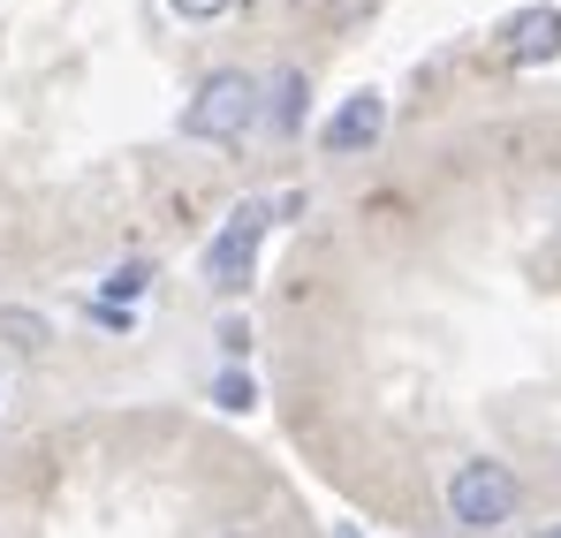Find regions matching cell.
<instances>
[{"label": "cell", "instance_id": "cell-1", "mask_svg": "<svg viewBox=\"0 0 561 538\" xmlns=\"http://www.w3.org/2000/svg\"><path fill=\"white\" fill-rule=\"evenodd\" d=\"M266 122V84L251 69H213L197 99L183 106V137L190 145H243Z\"/></svg>", "mask_w": 561, "mask_h": 538}, {"label": "cell", "instance_id": "cell-2", "mask_svg": "<svg viewBox=\"0 0 561 538\" xmlns=\"http://www.w3.org/2000/svg\"><path fill=\"white\" fill-rule=\"evenodd\" d=\"M516 501H524V485L493 455H470V462L448 470V516H456V531H501V524H516Z\"/></svg>", "mask_w": 561, "mask_h": 538}, {"label": "cell", "instance_id": "cell-3", "mask_svg": "<svg viewBox=\"0 0 561 538\" xmlns=\"http://www.w3.org/2000/svg\"><path fill=\"white\" fill-rule=\"evenodd\" d=\"M266 228H274V205L266 197H243L228 220H220V236L205 243V288H220V296H236L251 266H259V243H266Z\"/></svg>", "mask_w": 561, "mask_h": 538}, {"label": "cell", "instance_id": "cell-4", "mask_svg": "<svg viewBox=\"0 0 561 538\" xmlns=\"http://www.w3.org/2000/svg\"><path fill=\"white\" fill-rule=\"evenodd\" d=\"M379 137H387V99L379 91H350L327 122H319V145L334 152V160H357V152H373Z\"/></svg>", "mask_w": 561, "mask_h": 538}, {"label": "cell", "instance_id": "cell-5", "mask_svg": "<svg viewBox=\"0 0 561 538\" xmlns=\"http://www.w3.org/2000/svg\"><path fill=\"white\" fill-rule=\"evenodd\" d=\"M501 46H508V61H524V69L554 61L561 54V8H516V15L501 23Z\"/></svg>", "mask_w": 561, "mask_h": 538}, {"label": "cell", "instance_id": "cell-6", "mask_svg": "<svg viewBox=\"0 0 561 538\" xmlns=\"http://www.w3.org/2000/svg\"><path fill=\"white\" fill-rule=\"evenodd\" d=\"M266 122H274L280 137L304 122V69H280L274 77V99H266Z\"/></svg>", "mask_w": 561, "mask_h": 538}, {"label": "cell", "instance_id": "cell-7", "mask_svg": "<svg viewBox=\"0 0 561 538\" xmlns=\"http://www.w3.org/2000/svg\"><path fill=\"white\" fill-rule=\"evenodd\" d=\"M213 402H220V410H251V402H259V387H251L243 371H220V379H213Z\"/></svg>", "mask_w": 561, "mask_h": 538}, {"label": "cell", "instance_id": "cell-8", "mask_svg": "<svg viewBox=\"0 0 561 538\" xmlns=\"http://www.w3.org/2000/svg\"><path fill=\"white\" fill-rule=\"evenodd\" d=\"M0 327L15 334V350H46V319H31V311H0Z\"/></svg>", "mask_w": 561, "mask_h": 538}, {"label": "cell", "instance_id": "cell-9", "mask_svg": "<svg viewBox=\"0 0 561 538\" xmlns=\"http://www.w3.org/2000/svg\"><path fill=\"white\" fill-rule=\"evenodd\" d=\"M145 281H152L145 259H137V266H114V273H106V296H145Z\"/></svg>", "mask_w": 561, "mask_h": 538}, {"label": "cell", "instance_id": "cell-10", "mask_svg": "<svg viewBox=\"0 0 561 538\" xmlns=\"http://www.w3.org/2000/svg\"><path fill=\"white\" fill-rule=\"evenodd\" d=\"M168 8H175L183 23H213V15H228L236 0H168Z\"/></svg>", "mask_w": 561, "mask_h": 538}, {"label": "cell", "instance_id": "cell-11", "mask_svg": "<svg viewBox=\"0 0 561 538\" xmlns=\"http://www.w3.org/2000/svg\"><path fill=\"white\" fill-rule=\"evenodd\" d=\"M531 538H561V524H547V531H531Z\"/></svg>", "mask_w": 561, "mask_h": 538}, {"label": "cell", "instance_id": "cell-12", "mask_svg": "<svg viewBox=\"0 0 561 538\" xmlns=\"http://www.w3.org/2000/svg\"><path fill=\"white\" fill-rule=\"evenodd\" d=\"M334 538H365V531H334Z\"/></svg>", "mask_w": 561, "mask_h": 538}]
</instances>
